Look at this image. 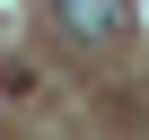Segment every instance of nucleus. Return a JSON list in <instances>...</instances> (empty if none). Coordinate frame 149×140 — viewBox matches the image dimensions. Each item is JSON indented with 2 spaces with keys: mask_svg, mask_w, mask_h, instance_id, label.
Masks as SVG:
<instances>
[{
  "mask_svg": "<svg viewBox=\"0 0 149 140\" xmlns=\"http://www.w3.org/2000/svg\"><path fill=\"white\" fill-rule=\"evenodd\" d=\"M53 26L70 44H114L132 35V0H53Z\"/></svg>",
  "mask_w": 149,
  "mask_h": 140,
  "instance_id": "nucleus-1",
  "label": "nucleus"
}]
</instances>
